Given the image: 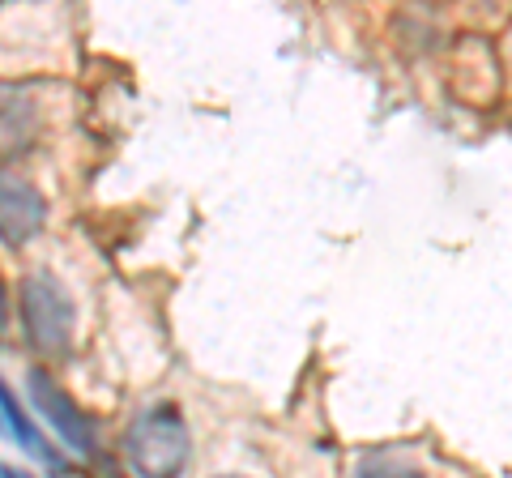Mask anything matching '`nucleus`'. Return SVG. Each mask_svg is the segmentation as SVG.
Masks as SVG:
<instances>
[{
	"label": "nucleus",
	"mask_w": 512,
	"mask_h": 478,
	"mask_svg": "<svg viewBox=\"0 0 512 478\" xmlns=\"http://www.w3.org/2000/svg\"><path fill=\"white\" fill-rule=\"evenodd\" d=\"M22 329H26V342L39 355L47 359L69 355L73 329H77V304L52 274H30L22 282Z\"/></svg>",
	"instance_id": "f03ea898"
},
{
	"label": "nucleus",
	"mask_w": 512,
	"mask_h": 478,
	"mask_svg": "<svg viewBox=\"0 0 512 478\" xmlns=\"http://www.w3.org/2000/svg\"><path fill=\"white\" fill-rule=\"evenodd\" d=\"M26 393H30V402H35V410L43 414V423L52 427V432L69 444V449L86 453V457L99 453V432H94L90 414H82V406H77L73 397L64 393L43 368H35L26 376Z\"/></svg>",
	"instance_id": "7ed1b4c3"
},
{
	"label": "nucleus",
	"mask_w": 512,
	"mask_h": 478,
	"mask_svg": "<svg viewBox=\"0 0 512 478\" xmlns=\"http://www.w3.org/2000/svg\"><path fill=\"white\" fill-rule=\"evenodd\" d=\"M47 222V201L26 175L0 171V239L5 244H30Z\"/></svg>",
	"instance_id": "20e7f679"
},
{
	"label": "nucleus",
	"mask_w": 512,
	"mask_h": 478,
	"mask_svg": "<svg viewBox=\"0 0 512 478\" xmlns=\"http://www.w3.org/2000/svg\"><path fill=\"white\" fill-rule=\"evenodd\" d=\"M0 478H30L26 470H13V466H0Z\"/></svg>",
	"instance_id": "6e6552de"
},
{
	"label": "nucleus",
	"mask_w": 512,
	"mask_h": 478,
	"mask_svg": "<svg viewBox=\"0 0 512 478\" xmlns=\"http://www.w3.org/2000/svg\"><path fill=\"white\" fill-rule=\"evenodd\" d=\"M56 478H86V474H77V470H60Z\"/></svg>",
	"instance_id": "1a4fd4ad"
},
{
	"label": "nucleus",
	"mask_w": 512,
	"mask_h": 478,
	"mask_svg": "<svg viewBox=\"0 0 512 478\" xmlns=\"http://www.w3.org/2000/svg\"><path fill=\"white\" fill-rule=\"evenodd\" d=\"M218 478H244V474H218Z\"/></svg>",
	"instance_id": "9d476101"
},
{
	"label": "nucleus",
	"mask_w": 512,
	"mask_h": 478,
	"mask_svg": "<svg viewBox=\"0 0 512 478\" xmlns=\"http://www.w3.org/2000/svg\"><path fill=\"white\" fill-rule=\"evenodd\" d=\"M0 423H5V432H9V436H18L30 453H39L43 461H56V453H52V449H43V440H39V432H35V423H30L26 414H22L18 397L9 393L5 380H0Z\"/></svg>",
	"instance_id": "39448f33"
},
{
	"label": "nucleus",
	"mask_w": 512,
	"mask_h": 478,
	"mask_svg": "<svg viewBox=\"0 0 512 478\" xmlns=\"http://www.w3.org/2000/svg\"><path fill=\"white\" fill-rule=\"evenodd\" d=\"M9 321V286H5V278H0V325Z\"/></svg>",
	"instance_id": "0eeeda50"
},
{
	"label": "nucleus",
	"mask_w": 512,
	"mask_h": 478,
	"mask_svg": "<svg viewBox=\"0 0 512 478\" xmlns=\"http://www.w3.org/2000/svg\"><path fill=\"white\" fill-rule=\"evenodd\" d=\"M350 478H427L414 461H406V457H393V453H372V457H363L359 466H355V474Z\"/></svg>",
	"instance_id": "423d86ee"
},
{
	"label": "nucleus",
	"mask_w": 512,
	"mask_h": 478,
	"mask_svg": "<svg viewBox=\"0 0 512 478\" xmlns=\"http://www.w3.org/2000/svg\"><path fill=\"white\" fill-rule=\"evenodd\" d=\"M188 423L175 406L141 410L124 432V457L137 478H180L188 466Z\"/></svg>",
	"instance_id": "f257e3e1"
}]
</instances>
